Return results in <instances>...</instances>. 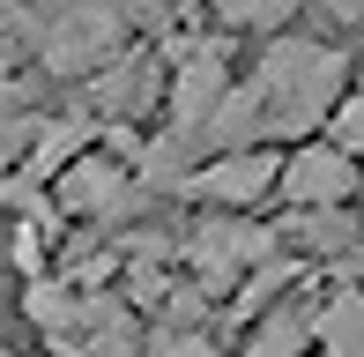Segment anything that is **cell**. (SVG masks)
I'll use <instances>...</instances> for the list:
<instances>
[{"label": "cell", "mask_w": 364, "mask_h": 357, "mask_svg": "<svg viewBox=\"0 0 364 357\" xmlns=\"http://www.w3.org/2000/svg\"><path fill=\"white\" fill-rule=\"evenodd\" d=\"M342 75L350 60L320 38H275L253 68V97H260V134H305L342 105Z\"/></svg>", "instance_id": "cell-1"}, {"label": "cell", "mask_w": 364, "mask_h": 357, "mask_svg": "<svg viewBox=\"0 0 364 357\" xmlns=\"http://www.w3.org/2000/svg\"><path fill=\"white\" fill-rule=\"evenodd\" d=\"M127 8L134 0H38L23 15V38L53 75H97L127 45Z\"/></svg>", "instance_id": "cell-2"}, {"label": "cell", "mask_w": 364, "mask_h": 357, "mask_svg": "<svg viewBox=\"0 0 364 357\" xmlns=\"http://www.w3.org/2000/svg\"><path fill=\"white\" fill-rule=\"evenodd\" d=\"M186 193H201V201H216V208H253V201H268V193H283V156L275 149H216L201 171H193V186Z\"/></svg>", "instance_id": "cell-3"}, {"label": "cell", "mask_w": 364, "mask_h": 357, "mask_svg": "<svg viewBox=\"0 0 364 357\" xmlns=\"http://www.w3.org/2000/svg\"><path fill=\"white\" fill-rule=\"evenodd\" d=\"M357 186H364V171L342 142H305V149L283 156V201L297 208H342Z\"/></svg>", "instance_id": "cell-4"}, {"label": "cell", "mask_w": 364, "mask_h": 357, "mask_svg": "<svg viewBox=\"0 0 364 357\" xmlns=\"http://www.w3.org/2000/svg\"><path fill=\"white\" fill-rule=\"evenodd\" d=\"M134 201H141V186H134V171H127L119 156H90V149H82L75 164L60 171V208H68V216L112 223V216H127Z\"/></svg>", "instance_id": "cell-5"}, {"label": "cell", "mask_w": 364, "mask_h": 357, "mask_svg": "<svg viewBox=\"0 0 364 357\" xmlns=\"http://www.w3.org/2000/svg\"><path fill=\"white\" fill-rule=\"evenodd\" d=\"M275 238L283 231H260V223H201V231L186 238V261H193V275H201L208 290H223L238 268L275 261Z\"/></svg>", "instance_id": "cell-6"}, {"label": "cell", "mask_w": 364, "mask_h": 357, "mask_svg": "<svg viewBox=\"0 0 364 357\" xmlns=\"http://www.w3.org/2000/svg\"><path fill=\"white\" fill-rule=\"evenodd\" d=\"M90 97H97V112H105V119H141V112L156 105V60H141V53L112 60V68L90 82Z\"/></svg>", "instance_id": "cell-7"}, {"label": "cell", "mask_w": 364, "mask_h": 357, "mask_svg": "<svg viewBox=\"0 0 364 357\" xmlns=\"http://www.w3.org/2000/svg\"><path fill=\"white\" fill-rule=\"evenodd\" d=\"M320 343H327V357H364V290H342L320 313Z\"/></svg>", "instance_id": "cell-8"}, {"label": "cell", "mask_w": 364, "mask_h": 357, "mask_svg": "<svg viewBox=\"0 0 364 357\" xmlns=\"http://www.w3.org/2000/svg\"><path fill=\"white\" fill-rule=\"evenodd\" d=\"M290 238H297L305 253H342V246L364 238V231H357V216H342V208H297Z\"/></svg>", "instance_id": "cell-9"}, {"label": "cell", "mask_w": 364, "mask_h": 357, "mask_svg": "<svg viewBox=\"0 0 364 357\" xmlns=\"http://www.w3.org/2000/svg\"><path fill=\"white\" fill-rule=\"evenodd\" d=\"M208 8H216L230 30H275V23H290L297 0H208Z\"/></svg>", "instance_id": "cell-10"}, {"label": "cell", "mask_w": 364, "mask_h": 357, "mask_svg": "<svg viewBox=\"0 0 364 357\" xmlns=\"http://www.w3.org/2000/svg\"><path fill=\"white\" fill-rule=\"evenodd\" d=\"M156 357H223V350L208 343L201 328H164V335H156Z\"/></svg>", "instance_id": "cell-11"}, {"label": "cell", "mask_w": 364, "mask_h": 357, "mask_svg": "<svg viewBox=\"0 0 364 357\" xmlns=\"http://www.w3.org/2000/svg\"><path fill=\"white\" fill-rule=\"evenodd\" d=\"M335 142H342V149H364V97H342V105H335Z\"/></svg>", "instance_id": "cell-12"}, {"label": "cell", "mask_w": 364, "mask_h": 357, "mask_svg": "<svg viewBox=\"0 0 364 357\" xmlns=\"http://www.w3.org/2000/svg\"><path fill=\"white\" fill-rule=\"evenodd\" d=\"M327 8H335V15H350V23H357V15H364V0H327Z\"/></svg>", "instance_id": "cell-13"}, {"label": "cell", "mask_w": 364, "mask_h": 357, "mask_svg": "<svg viewBox=\"0 0 364 357\" xmlns=\"http://www.w3.org/2000/svg\"><path fill=\"white\" fill-rule=\"evenodd\" d=\"M134 8H156V0H134Z\"/></svg>", "instance_id": "cell-14"}]
</instances>
